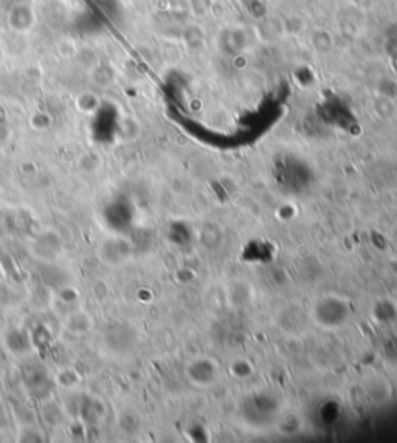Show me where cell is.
Segmentation results:
<instances>
[{"mask_svg":"<svg viewBox=\"0 0 397 443\" xmlns=\"http://www.w3.org/2000/svg\"><path fill=\"white\" fill-rule=\"evenodd\" d=\"M38 22V14L32 5L17 2L8 10L7 27L16 34H27L32 32Z\"/></svg>","mask_w":397,"mask_h":443,"instance_id":"6da1fadb","label":"cell"},{"mask_svg":"<svg viewBox=\"0 0 397 443\" xmlns=\"http://www.w3.org/2000/svg\"><path fill=\"white\" fill-rule=\"evenodd\" d=\"M62 250V242L59 236H56L55 232L45 231L43 235H39L34 241V247L33 251L36 253L39 259L44 261H51L61 254Z\"/></svg>","mask_w":397,"mask_h":443,"instance_id":"7a4b0ae2","label":"cell"},{"mask_svg":"<svg viewBox=\"0 0 397 443\" xmlns=\"http://www.w3.org/2000/svg\"><path fill=\"white\" fill-rule=\"evenodd\" d=\"M115 69L109 62L101 61L93 65L91 70V81L97 88H109L115 82Z\"/></svg>","mask_w":397,"mask_h":443,"instance_id":"3957f363","label":"cell"},{"mask_svg":"<svg viewBox=\"0 0 397 443\" xmlns=\"http://www.w3.org/2000/svg\"><path fill=\"white\" fill-rule=\"evenodd\" d=\"M91 326H92V321L84 312H72L67 315V318H65V327H67V331L76 335L86 333L88 328H91Z\"/></svg>","mask_w":397,"mask_h":443,"instance_id":"277c9868","label":"cell"},{"mask_svg":"<svg viewBox=\"0 0 397 443\" xmlns=\"http://www.w3.org/2000/svg\"><path fill=\"white\" fill-rule=\"evenodd\" d=\"M76 107H78V110L82 113L93 115V113H97L99 107H101V99L98 98L97 93L84 92L76 98Z\"/></svg>","mask_w":397,"mask_h":443,"instance_id":"5b68a950","label":"cell"},{"mask_svg":"<svg viewBox=\"0 0 397 443\" xmlns=\"http://www.w3.org/2000/svg\"><path fill=\"white\" fill-rule=\"evenodd\" d=\"M78 381H80V375L75 369H64L58 374L59 386H62L64 389H72L73 386L78 385Z\"/></svg>","mask_w":397,"mask_h":443,"instance_id":"8992f818","label":"cell"},{"mask_svg":"<svg viewBox=\"0 0 397 443\" xmlns=\"http://www.w3.org/2000/svg\"><path fill=\"white\" fill-rule=\"evenodd\" d=\"M50 124H51V118L49 115H47V113L39 112V113H36V115H34L32 118V125L36 130H45V129H49Z\"/></svg>","mask_w":397,"mask_h":443,"instance_id":"52a82bcc","label":"cell"},{"mask_svg":"<svg viewBox=\"0 0 397 443\" xmlns=\"http://www.w3.org/2000/svg\"><path fill=\"white\" fill-rule=\"evenodd\" d=\"M3 56H5V50H3V45L2 42H0V62L3 61Z\"/></svg>","mask_w":397,"mask_h":443,"instance_id":"ba28073f","label":"cell"}]
</instances>
